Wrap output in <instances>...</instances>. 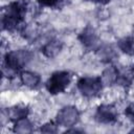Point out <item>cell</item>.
Returning a JSON list of instances; mask_svg holds the SVG:
<instances>
[{
	"label": "cell",
	"instance_id": "cell-1",
	"mask_svg": "<svg viewBox=\"0 0 134 134\" xmlns=\"http://www.w3.org/2000/svg\"><path fill=\"white\" fill-rule=\"evenodd\" d=\"M28 5L24 0H18L9 3L7 6L3 7L1 14V23L3 29L14 31L19 28L22 29L23 22L27 13Z\"/></svg>",
	"mask_w": 134,
	"mask_h": 134
},
{
	"label": "cell",
	"instance_id": "cell-2",
	"mask_svg": "<svg viewBox=\"0 0 134 134\" xmlns=\"http://www.w3.org/2000/svg\"><path fill=\"white\" fill-rule=\"evenodd\" d=\"M72 75L69 71H55L46 82V89L50 94L63 93L71 83Z\"/></svg>",
	"mask_w": 134,
	"mask_h": 134
},
{
	"label": "cell",
	"instance_id": "cell-3",
	"mask_svg": "<svg viewBox=\"0 0 134 134\" xmlns=\"http://www.w3.org/2000/svg\"><path fill=\"white\" fill-rule=\"evenodd\" d=\"M32 57H34L32 52L27 49L13 50L5 54L3 64L19 71L32 60Z\"/></svg>",
	"mask_w": 134,
	"mask_h": 134
},
{
	"label": "cell",
	"instance_id": "cell-4",
	"mask_svg": "<svg viewBox=\"0 0 134 134\" xmlns=\"http://www.w3.org/2000/svg\"><path fill=\"white\" fill-rule=\"evenodd\" d=\"M76 86H77V89L81 92V94L85 97H88V98L97 96L104 87L99 76L81 77L77 81Z\"/></svg>",
	"mask_w": 134,
	"mask_h": 134
},
{
	"label": "cell",
	"instance_id": "cell-5",
	"mask_svg": "<svg viewBox=\"0 0 134 134\" xmlns=\"http://www.w3.org/2000/svg\"><path fill=\"white\" fill-rule=\"evenodd\" d=\"M80 119V112L74 106L63 107L55 116V122L61 127L71 128L77 124Z\"/></svg>",
	"mask_w": 134,
	"mask_h": 134
},
{
	"label": "cell",
	"instance_id": "cell-6",
	"mask_svg": "<svg viewBox=\"0 0 134 134\" xmlns=\"http://www.w3.org/2000/svg\"><path fill=\"white\" fill-rule=\"evenodd\" d=\"M79 40L83 44V46L88 50H96L100 46L98 36L95 29L91 26H86L82 30L79 36Z\"/></svg>",
	"mask_w": 134,
	"mask_h": 134
},
{
	"label": "cell",
	"instance_id": "cell-7",
	"mask_svg": "<svg viewBox=\"0 0 134 134\" xmlns=\"http://www.w3.org/2000/svg\"><path fill=\"white\" fill-rule=\"evenodd\" d=\"M94 118L99 124H112L117 118V110L113 105H100L96 109Z\"/></svg>",
	"mask_w": 134,
	"mask_h": 134
},
{
	"label": "cell",
	"instance_id": "cell-8",
	"mask_svg": "<svg viewBox=\"0 0 134 134\" xmlns=\"http://www.w3.org/2000/svg\"><path fill=\"white\" fill-rule=\"evenodd\" d=\"M29 113V108L26 105H16L10 108H7L6 110V116L9 120H13L14 122L18 119L27 117Z\"/></svg>",
	"mask_w": 134,
	"mask_h": 134
},
{
	"label": "cell",
	"instance_id": "cell-9",
	"mask_svg": "<svg viewBox=\"0 0 134 134\" xmlns=\"http://www.w3.org/2000/svg\"><path fill=\"white\" fill-rule=\"evenodd\" d=\"M63 48V43L60 41V40H57V39H51L49 40L42 48V52L43 54L46 57V58H49V59H52L54 57H57L61 50Z\"/></svg>",
	"mask_w": 134,
	"mask_h": 134
},
{
	"label": "cell",
	"instance_id": "cell-10",
	"mask_svg": "<svg viewBox=\"0 0 134 134\" xmlns=\"http://www.w3.org/2000/svg\"><path fill=\"white\" fill-rule=\"evenodd\" d=\"M117 76H118V69L115 66L110 65L104 69L99 77L102 80L103 85L108 87V86H112L113 84H116Z\"/></svg>",
	"mask_w": 134,
	"mask_h": 134
},
{
	"label": "cell",
	"instance_id": "cell-11",
	"mask_svg": "<svg viewBox=\"0 0 134 134\" xmlns=\"http://www.w3.org/2000/svg\"><path fill=\"white\" fill-rule=\"evenodd\" d=\"M134 81V66H125L118 69V76L116 84L122 86H129Z\"/></svg>",
	"mask_w": 134,
	"mask_h": 134
},
{
	"label": "cell",
	"instance_id": "cell-12",
	"mask_svg": "<svg viewBox=\"0 0 134 134\" xmlns=\"http://www.w3.org/2000/svg\"><path fill=\"white\" fill-rule=\"evenodd\" d=\"M20 81L23 85H25L28 88H36L40 84L41 77L36 72L29 70H23L20 72Z\"/></svg>",
	"mask_w": 134,
	"mask_h": 134
},
{
	"label": "cell",
	"instance_id": "cell-13",
	"mask_svg": "<svg viewBox=\"0 0 134 134\" xmlns=\"http://www.w3.org/2000/svg\"><path fill=\"white\" fill-rule=\"evenodd\" d=\"M96 54H97L98 59L105 63L111 62L116 57L115 49L111 45H100L96 49Z\"/></svg>",
	"mask_w": 134,
	"mask_h": 134
},
{
	"label": "cell",
	"instance_id": "cell-14",
	"mask_svg": "<svg viewBox=\"0 0 134 134\" xmlns=\"http://www.w3.org/2000/svg\"><path fill=\"white\" fill-rule=\"evenodd\" d=\"M21 32L23 37L28 41H36L38 37L40 36V28L37 24L30 23L27 25H24L21 29Z\"/></svg>",
	"mask_w": 134,
	"mask_h": 134
},
{
	"label": "cell",
	"instance_id": "cell-15",
	"mask_svg": "<svg viewBox=\"0 0 134 134\" xmlns=\"http://www.w3.org/2000/svg\"><path fill=\"white\" fill-rule=\"evenodd\" d=\"M32 130H34L32 124L30 122V120L27 117L16 120L15 125H14V129H13V131L15 133H20V134L30 133V132H32Z\"/></svg>",
	"mask_w": 134,
	"mask_h": 134
},
{
	"label": "cell",
	"instance_id": "cell-16",
	"mask_svg": "<svg viewBox=\"0 0 134 134\" xmlns=\"http://www.w3.org/2000/svg\"><path fill=\"white\" fill-rule=\"evenodd\" d=\"M117 47L128 55H134V38L125 37L117 42Z\"/></svg>",
	"mask_w": 134,
	"mask_h": 134
},
{
	"label": "cell",
	"instance_id": "cell-17",
	"mask_svg": "<svg viewBox=\"0 0 134 134\" xmlns=\"http://www.w3.org/2000/svg\"><path fill=\"white\" fill-rule=\"evenodd\" d=\"M42 6L61 8L68 3V0H37Z\"/></svg>",
	"mask_w": 134,
	"mask_h": 134
},
{
	"label": "cell",
	"instance_id": "cell-18",
	"mask_svg": "<svg viewBox=\"0 0 134 134\" xmlns=\"http://www.w3.org/2000/svg\"><path fill=\"white\" fill-rule=\"evenodd\" d=\"M58 126L59 125L57 122L54 124L53 121H48L40 128V131L43 133H55L58 132Z\"/></svg>",
	"mask_w": 134,
	"mask_h": 134
},
{
	"label": "cell",
	"instance_id": "cell-19",
	"mask_svg": "<svg viewBox=\"0 0 134 134\" xmlns=\"http://www.w3.org/2000/svg\"><path fill=\"white\" fill-rule=\"evenodd\" d=\"M125 114H126V116H127L130 120H132V121L134 122V103L130 104V105L126 108Z\"/></svg>",
	"mask_w": 134,
	"mask_h": 134
},
{
	"label": "cell",
	"instance_id": "cell-20",
	"mask_svg": "<svg viewBox=\"0 0 134 134\" xmlns=\"http://www.w3.org/2000/svg\"><path fill=\"white\" fill-rule=\"evenodd\" d=\"M93 1H95V2H97V3H99V4H107V3H109V2H111L112 0H93Z\"/></svg>",
	"mask_w": 134,
	"mask_h": 134
}]
</instances>
